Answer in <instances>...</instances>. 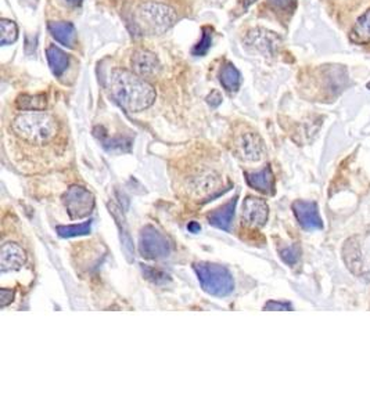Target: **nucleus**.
Instances as JSON below:
<instances>
[{"label": "nucleus", "instance_id": "19", "mask_svg": "<svg viewBox=\"0 0 370 415\" xmlns=\"http://www.w3.org/2000/svg\"><path fill=\"white\" fill-rule=\"evenodd\" d=\"M17 105L27 111H41L46 107V97L44 94H23L18 97Z\"/></svg>", "mask_w": 370, "mask_h": 415}, {"label": "nucleus", "instance_id": "2", "mask_svg": "<svg viewBox=\"0 0 370 415\" xmlns=\"http://www.w3.org/2000/svg\"><path fill=\"white\" fill-rule=\"evenodd\" d=\"M13 131L28 143L45 144L56 138L58 126L56 119L46 112L30 111L15 117L13 121Z\"/></svg>", "mask_w": 370, "mask_h": 415}, {"label": "nucleus", "instance_id": "23", "mask_svg": "<svg viewBox=\"0 0 370 415\" xmlns=\"http://www.w3.org/2000/svg\"><path fill=\"white\" fill-rule=\"evenodd\" d=\"M211 28L210 27H204L203 28V39L201 42H198L196 46L193 47L191 54L196 57H203L208 53V50L211 48L212 45V34H211Z\"/></svg>", "mask_w": 370, "mask_h": 415}, {"label": "nucleus", "instance_id": "9", "mask_svg": "<svg viewBox=\"0 0 370 415\" xmlns=\"http://www.w3.org/2000/svg\"><path fill=\"white\" fill-rule=\"evenodd\" d=\"M27 261V255L21 246L13 242H7L0 251V269L1 273L20 269Z\"/></svg>", "mask_w": 370, "mask_h": 415}, {"label": "nucleus", "instance_id": "30", "mask_svg": "<svg viewBox=\"0 0 370 415\" xmlns=\"http://www.w3.org/2000/svg\"><path fill=\"white\" fill-rule=\"evenodd\" d=\"M68 3H71V4H79L82 0H67Z\"/></svg>", "mask_w": 370, "mask_h": 415}, {"label": "nucleus", "instance_id": "29", "mask_svg": "<svg viewBox=\"0 0 370 415\" xmlns=\"http://www.w3.org/2000/svg\"><path fill=\"white\" fill-rule=\"evenodd\" d=\"M189 230L197 232V231H200V226L197 223H191V225H189Z\"/></svg>", "mask_w": 370, "mask_h": 415}, {"label": "nucleus", "instance_id": "16", "mask_svg": "<svg viewBox=\"0 0 370 415\" xmlns=\"http://www.w3.org/2000/svg\"><path fill=\"white\" fill-rule=\"evenodd\" d=\"M350 39L352 44L357 45H369L370 44V8L365 11L358 21L355 22L354 28L351 29Z\"/></svg>", "mask_w": 370, "mask_h": 415}, {"label": "nucleus", "instance_id": "22", "mask_svg": "<svg viewBox=\"0 0 370 415\" xmlns=\"http://www.w3.org/2000/svg\"><path fill=\"white\" fill-rule=\"evenodd\" d=\"M91 228H92V220H88V222H85L82 225H75V226H58L57 232L63 238H71V237L89 234Z\"/></svg>", "mask_w": 370, "mask_h": 415}, {"label": "nucleus", "instance_id": "20", "mask_svg": "<svg viewBox=\"0 0 370 415\" xmlns=\"http://www.w3.org/2000/svg\"><path fill=\"white\" fill-rule=\"evenodd\" d=\"M0 29H1V38H0V45L7 46L11 45L17 41L18 38V28L14 21L10 20H1L0 21Z\"/></svg>", "mask_w": 370, "mask_h": 415}, {"label": "nucleus", "instance_id": "27", "mask_svg": "<svg viewBox=\"0 0 370 415\" xmlns=\"http://www.w3.org/2000/svg\"><path fill=\"white\" fill-rule=\"evenodd\" d=\"M1 294V308H6L8 303L13 302V298H14V291H10V289H1L0 291Z\"/></svg>", "mask_w": 370, "mask_h": 415}, {"label": "nucleus", "instance_id": "3", "mask_svg": "<svg viewBox=\"0 0 370 415\" xmlns=\"http://www.w3.org/2000/svg\"><path fill=\"white\" fill-rule=\"evenodd\" d=\"M136 20L143 31L153 35H161L175 24L177 13L167 4L158 1H146L139 6L136 11Z\"/></svg>", "mask_w": 370, "mask_h": 415}, {"label": "nucleus", "instance_id": "25", "mask_svg": "<svg viewBox=\"0 0 370 415\" xmlns=\"http://www.w3.org/2000/svg\"><path fill=\"white\" fill-rule=\"evenodd\" d=\"M265 310H291L293 306L290 303H286V302H268L265 306H264Z\"/></svg>", "mask_w": 370, "mask_h": 415}, {"label": "nucleus", "instance_id": "6", "mask_svg": "<svg viewBox=\"0 0 370 415\" xmlns=\"http://www.w3.org/2000/svg\"><path fill=\"white\" fill-rule=\"evenodd\" d=\"M64 204L71 219H82L92 213L94 197L91 191L74 185L64 195Z\"/></svg>", "mask_w": 370, "mask_h": 415}, {"label": "nucleus", "instance_id": "4", "mask_svg": "<svg viewBox=\"0 0 370 415\" xmlns=\"http://www.w3.org/2000/svg\"><path fill=\"white\" fill-rule=\"evenodd\" d=\"M194 272L198 277L201 288L212 296H228L234 288L233 277L224 266L214 263H196Z\"/></svg>", "mask_w": 370, "mask_h": 415}, {"label": "nucleus", "instance_id": "17", "mask_svg": "<svg viewBox=\"0 0 370 415\" xmlns=\"http://www.w3.org/2000/svg\"><path fill=\"white\" fill-rule=\"evenodd\" d=\"M46 57L49 67H50L53 75H56L58 78L67 71L68 64H70V58L63 50H60L58 47L49 46L46 50Z\"/></svg>", "mask_w": 370, "mask_h": 415}, {"label": "nucleus", "instance_id": "8", "mask_svg": "<svg viewBox=\"0 0 370 415\" xmlns=\"http://www.w3.org/2000/svg\"><path fill=\"white\" fill-rule=\"evenodd\" d=\"M268 205L261 198L248 197L243 204V218L251 228H262L268 220Z\"/></svg>", "mask_w": 370, "mask_h": 415}, {"label": "nucleus", "instance_id": "10", "mask_svg": "<svg viewBox=\"0 0 370 415\" xmlns=\"http://www.w3.org/2000/svg\"><path fill=\"white\" fill-rule=\"evenodd\" d=\"M132 68L136 75L141 78H148L160 71V60L155 54L147 50H138L132 55Z\"/></svg>", "mask_w": 370, "mask_h": 415}, {"label": "nucleus", "instance_id": "18", "mask_svg": "<svg viewBox=\"0 0 370 415\" xmlns=\"http://www.w3.org/2000/svg\"><path fill=\"white\" fill-rule=\"evenodd\" d=\"M219 81H221L222 86L228 92H237L240 89V85H241V75H240L238 70L233 64H227L221 71Z\"/></svg>", "mask_w": 370, "mask_h": 415}, {"label": "nucleus", "instance_id": "28", "mask_svg": "<svg viewBox=\"0 0 370 415\" xmlns=\"http://www.w3.org/2000/svg\"><path fill=\"white\" fill-rule=\"evenodd\" d=\"M208 103L212 105V107H218L221 103H222V95L218 92H214L210 97H208Z\"/></svg>", "mask_w": 370, "mask_h": 415}, {"label": "nucleus", "instance_id": "14", "mask_svg": "<svg viewBox=\"0 0 370 415\" xmlns=\"http://www.w3.org/2000/svg\"><path fill=\"white\" fill-rule=\"evenodd\" d=\"M245 179L248 185H251L253 188L261 192H265V194L274 192L275 178L269 166L264 168L261 172H257V173H245Z\"/></svg>", "mask_w": 370, "mask_h": 415}, {"label": "nucleus", "instance_id": "11", "mask_svg": "<svg viewBox=\"0 0 370 415\" xmlns=\"http://www.w3.org/2000/svg\"><path fill=\"white\" fill-rule=\"evenodd\" d=\"M279 37L267 29H253L245 37V44L265 54H274L279 45Z\"/></svg>", "mask_w": 370, "mask_h": 415}, {"label": "nucleus", "instance_id": "26", "mask_svg": "<svg viewBox=\"0 0 370 415\" xmlns=\"http://www.w3.org/2000/svg\"><path fill=\"white\" fill-rule=\"evenodd\" d=\"M269 3L279 10H291L295 6V0H269Z\"/></svg>", "mask_w": 370, "mask_h": 415}, {"label": "nucleus", "instance_id": "7", "mask_svg": "<svg viewBox=\"0 0 370 415\" xmlns=\"http://www.w3.org/2000/svg\"><path fill=\"white\" fill-rule=\"evenodd\" d=\"M293 211L300 226L304 230L314 231L324 229V222L321 219L318 205L315 202L295 201L293 204Z\"/></svg>", "mask_w": 370, "mask_h": 415}, {"label": "nucleus", "instance_id": "5", "mask_svg": "<svg viewBox=\"0 0 370 415\" xmlns=\"http://www.w3.org/2000/svg\"><path fill=\"white\" fill-rule=\"evenodd\" d=\"M139 251L146 259H162L171 253L172 245L165 235L154 228L147 226L140 234Z\"/></svg>", "mask_w": 370, "mask_h": 415}, {"label": "nucleus", "instance_id": "1", "mask_svg": "<svg viewBox=\"0 0 370 415\" xmlns=\"http://www.w3.org/2000/svg\"><path fill=\"white\" fill-rule=\"evenodd\" d=\"M107 88L113 98L131 112L144 111L155 101L154 88L139 75L122 68L110 72Z\"/></svg>", "mask_w": 370, "mask_h": 415}, {"label": "nucleus", "instance_id": "13", "mask_svg": "<svg viewBox=\"0 0 370 415\" xmlns=\"http://www.w3.org/2000/svg\"><path fill=\"white\" fill-rule=\"evenodd\" d=\"M240 148H241L243 157L248 161H260L265 154L262 140L258 135H254V133H247L243 136L240 141Z\"/></svg>", "mask_w": 370, "mask_h": 415}, {"label": "nucleus", "instance_id": "15", "mask_svg": "<svg viewBox=\"0 0 370 415\" xmlns=\"http://www.w3.org/2000/svg\"><path fill=\"white\" fill-rule=\"evenodd\" d=\"M234 208H236V198L231 199L228 204L221 206L219 209L214 211L208 215L210 223L221 230L229 231L231 229V219L234 216Z\"/></svg>", "mask_w": 370, "mask_h": 415}, {"label": "nucleus", "instance_id": "21", "mask_svg": "<svg viewBox=\"0 0 370 415\" xmlns=\"http://www.w3.org/2000/svg\"><path fill=\"white\" fill-rule=\"evenodd\" d=\"M354 238L348 239L344 246V259L348 268L354 272V268H361V258H359V245L352 244Z\"/></svg>", "mask_w": 370, "mask_h": 415}, {"label": "nucleus", "instance_id": "12", "mask_svg": "<svg viewBox=\"0 0 370 415\" xmlns=\"http://www.w3.org/2000/svg\"><path fill=\"white\" fill-rule=\"evenodd\" d=\"M49 32L51 37L61 45L67 47L74 46L75 38H77V31L74 24L67 22V21H51L47 25Z\"/></svg>", "mask_w": 370, "mask_h": 415}, {"label": "nucleus", "instance_id": "24", "mask_svg": "<svg viewBox=\"0 0 370 415\" xmlns=\"http://www.w3.org/2000/svg\"><path fill=\"white\" fill-rule=\"evenodd\" d=\"M300 253L301 252H300V248L297 245H293L290 248H286V249L280 251V256H281L283 262L290 265V266H293V265H295L298 262Z\"/></svg>", "mask_w": 370, "mask_h": 415}]
</instances>
